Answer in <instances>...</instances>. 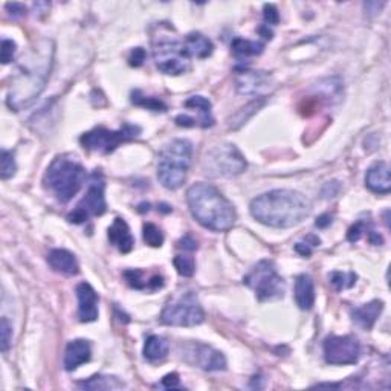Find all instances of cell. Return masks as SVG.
I'll use <instances>...</instances> for the list:
<instances>
[{
	"mask_svg": "<svg viewBox=\"0 0 391 391\" xmlns=\"http://www.w3.org/2000/svg\"><path fill=\"white\" fill-rule=\"evenodd\" d=\"M6 11H8L10 16H12V17L26 16V6L23 3H18V2L6 3Z\"/></svg>",
	"mask_w": 391,
	"mask_h": 391,
	"instance_id": "41",
	"label": "cell"
},
{
	"mask_svg": "<svg viewBox=\"0 0 391 391\" xmlns=\"http://www.w3.org/2000/svg\"><path fill=\"white\" fill-rule=\"evenodd\" d=\"M104 190H105L104 177L97 170L94 171V175L90 176L89 187H88V191H86L84 197L79 201L75 210L68 216V220L71 223L79 225V223L88 222L90 217L103 216L105 213V210H108Z\"/></svg>",
	"mask_w": 391,
	"mask_h": 391,
	"instance_id": "11",
	"label": "cell"
},
{
	"mask_svg": "<svg viewBox=\"0 0 391 391\" xmlns=\"http://www.w3.org/2000/svg\"><path fill=\"white\" fill-rule=\"evenodd\" d=\"M157 387L165 388V390L179 388V387H181V379H179V375L177 373H170L167 376H164L161 383H159Z\"/></svg>",
	"mask_w": 391,
	"mask_h": 391,
	"instance_id": "39",
	"label": "cell"
},
{
	"mask_svg": "<svg viewBox=\"0 0 391 391\" xmlns=\"http://www.w3.org/2000/svg\"><path fill=\"white\" fill-rule=\"evenodd\" d=\"M320 243H321V240L316 236H307L306 238H304V242H300V243L295 244V251L303 257H310L314 248L320 247Z\"/></svg>",
	"mask_w": 391,
	"mask_h": 391,
	"instance_id": "36",
	"label": "cell"
},
{
	"mask_svg": "<svg viewBox=\"0 0 391 391\" xmlns=\"http://www.w3.org/2000/svg\"><path fill=\"white\" fill-rule=\"evenodd\" d=\"M295 301L301 310H310L315 304V284L312 277L301 274L295 278Z\"/></svg>",
	"mask_w": 391,
	"mask_h": 391,
	"instance_id": "19",
	"label": "cell"
},
{
	"mask_svg": "<svg viewBox=\"0 0 391 391\" xmlns=\"http://www.w3.org/2000/svg\"><path fill=\"white\" fill-rule=\"evenodd\" d=\"M366 187L376 194H388L391 190L390 165L387 162H376L366 175Z\"/></svg>",
	"mask_w": 391,
	"mask_h": 391,
	"instance_id": "15",
	"label": "cell"
},
{
	"mask_svg": "<svg viewBox=\"0 0 391 391\" xmlns=\"http://www.w3.org/2000/svg\"><path fill=\"white\" fill-rule=\"evenodd\" d=\"M142 236H144V242L149 244L151 248H161L164 243V234L162 231L159 229L156 225L153 223H145L144 229H142Z\"/></svg>",
	"mask_w": 391,
	"mask_h": 391,
	"instance_id": "32",
	"label": "cell"
},
{
	"mask_svg": "<svg viewBox=\"0 0 391 391\" xmlns=\"http://www.w3.org/2000/svg\"><path fill=\"white\" fill-rule=\"evenodd\" d=\"M356 278L357 277L355 273H338V270H335V273L329 274V280L333 284L336 290L353 288L356 283Z\"/></svg>",
	"mask_w": 391,
	"mask_h": 391,
	"instance_id": "31",
	"label": "cell"
},
{
	"mask_svg": "<svg viewBox=\"0 0 391 391\" xmlns=\"http://www.w3.org/2000/svg\"><path fill=\"white\" fill-rule=\"evenodd\" d=\"M153 58L156 68L167 75H181L190 69V54L185 43L171 37L153 40Z\"/></svg>",
	"mask_w": 391,
	"mask_h": 391,
	"instance_id": "8",
	"label": "cell"
},
{
	"mask_svg": "<svg viewBox=\"0 0 391 391\" xmlns=\"http://www.w3.org/2000/svg\"><path fill=\"white\" fill-rule=\"evenodd\" d=\"M324 357L330 366H353L361 357V346L355 336H329L324 341Z\"/></svg>",
	"mask_w": 391,
	"mask_h": 391,
	"instance_id": "12",
	"label": "cell"
},
{
	"mask_svg": "<svg viewBox=\"0 0 391 391\" xmlns=\"http://www.w3.org/2000/svg\"><path fill=\"white\" fill-rule=\"evenodd\" d=\"M185 108L194 109L199 112V115H201L202 118L203 127H211V125L214 124V118L213 115H211V103L208 98L201 97V95L191 97L190 99L185 101Z\"/></svg>",
	"mask_w": 391,
	"mask_h": 391,
	"instance_id": "26",
	"label": "cell"
},
{
	"mask_svg": "<svg viewBox=\"0 0 391 391\" xmlns=\"http://www.w3.org/2000/svg\"><path fill=\"white\" fill-rule=\"evenodd\" d=\"M184 43H185V48H187L190 57H196V58H207L213 54V49H214L211 40L202 34H199V32L188 34Z\"/></svg>",
	"mask_w": 391,
	"mask_h": 391,
	"instance_id": "24",
	"label": "cell"
},
{
	"mask_svg": "<svg viewBox=\"0 0 391 391\" xmlns=\"http://www.w3.org/2000/svg\"><path fill=\"white\" fill-rule=\"evenodd\" d=\"M382 310H383V303L379 300H373L353 310L352 312L353 321L360 324L362 329L370 330L376 324L377 318L381 316Z\"/></svg>",
	"mask_w": 391,
	"mask_h": 391,
	"instance_id": "21",
	"label": "cell"
},
{
	"mask_svg": "<svg viewBox=\"0 0 391 391\" xmlns=\"http://www.w3.org/2000/svg\"><path fill=\"white\" fill-rule=\"evenodd\" d=\"M54 63V43L42 40L28 51L17 66L12 77L6 104L14 112L28 108L42 94L48 83Z\"/></svg>",
	"mask_w": 391,
	"mask_h": 391,
	"instance_id": "1",
	"label": "cell"
},
{
	"mask_svg": "<svg viewBox=\"0 0 391 391\" xmlns=\"http://www.w3.org/2000/svg\"><path fill=\"white\" fill-rule=\"evenodd\" d=\"M11 341H12V327L6 318H2V321H0V349H2L3 353L8 352Z\"/></svg>",
	"mask_w": 391,
	"mask_h": 391,
	"instance_id": "35",
	"label": "cell"
},
{
	"mask_svg": "<svg viewBox=\"0 0 391 391\" xmlns=\"http://www.w3.org/2000/svg\"><path fill=\"white\" fill-rule=\"evenodd\" d=\"M81 388L86 390H118L123 388L124 383L119 382L116 377H110V376H94L90 379L84 381L81 383H78Z\"/></svg>",
	"mask_w": 391,
	"mask_h": 391,
	"instance_id": "28",
	"label": "cell"
},
{
	"mask_svg": "<svg viewBox=\"0 0 391 391\" xmlns=\"http://www.w3.org/2000/svg\"><path fill=\"white\" fill-rule=\"evenodd\" d=\"M131 103L139 105V108H145L149 110H155V112H165L167 110V105H165L161 99L157 98H151V97H145L142 95L141 90H135L131 94Z\"/></svg>",
	"mask_w": 391,
	"mask_h": 391,
	"instance_id": "29",
	"label": "cell"
},
{
	"mask_svg": "<svg viewBox=\"0 0 391 391\" xmlns=\"http://www.w3.org/2000/svg\"><path fill=\"white\" fill-rule=\"evenodd\" d=\"M86 181V170L75 159L60 156L52 161L43 177L45 187L54 194L60 202H69Z\"/></svg>",
	"mask_w": 391,
	"mask_h": 391,
	"instance_id": "5",
	"label": "cell"
},
{
	"mask_svg": "<svg viewBox=\"0 0 391 391\" xmlns=\"http://www.w3.org/2000/svg\"><path fill=\"white\" fill-rule=\"evenodd\" d=\"M78 318L81 323H94L98 318V294L89 283H79L77 289Z\"/></svg>",
	"mask_w": 391,
	"mask_h": 391,
	"instance_id": "14",
	"label": "cell"
},
{
	"mask_svg": "<svg viewBox=\"0 0 391 391\" xmlns=\"http://www.w3.org/2000/svg\"><path fill=\"white\" fill-rule=\"evenodd\" d=\"M193 144L188 139H173L159 153L157 179L167 190L181 188L187 179Z\"/></svg>",
	"mask_w": 391,
	"mask_h": 391,
	"instance_id": "4",
	"label": "cell"
},
{
	"mask_svg": "<svg viewBox=\"0 0 391 391\" xmlns=\"http://www.w3.org/2000/svg\"><path fill=\"white\" fill-rule=\"evenodd\" d=\"M263 43H258V42H251V40H244L237 37L233 40V43H231V49H233L234 54L237 57H254V55H260L263 52Z\"/></svg>",
	"mask_w": 391,
	"mask_h": 391,
	"instance_id": "27",
	"label": "cell"
},
{
	"mask_svg": "<svg viewBox=\"0 0 391 391\" xmlns=\"http://www.w3.org/2000/svg\"><path fill=\"white\" fill-rule=\"evenodd\" d=\"M109 240L121 254H129L135 247V238L130 233L127 222L116 217L109 228Z\"/></svg>",
	"mask_w": 391,
	"mask_h": 391,
	"instance_id": "17",
	"label": "cell"
},
{
	"mask_svg": "<svg viewBox=\"0 0 391 391\" xmlns=\"http://www.w3.org/2000/svg\"><path fill=\"white\" fill-rule=\"evenodd\" d=\"M187 202L191 214L207 229L222 233L233 228L237 220L234 205L210 184H194L187 191Z\"/></svg>",
	"mask_w": 391,
	"mask_h": 391,
	"instance_id": "3",
	"label": "cell"
},
{
	"mask_svg": "<svg viewBox=\"0 0 391 391\" xmlns=\"http://www.w3.org/2000/svg\"><path fill=\"white\" fill-rule=\"evenodd\" d=\"M268 75L264 72H251L243 69L237 78V90L243 95H254L268 84Z\"/></svg>",
	"mask_w": 391,
	"mask_h": 391,
	"instance_id": "20",
	"label": "cell"
},
{
	"mask_svg": "<svg viewBox=\"0 0 391 391\" xmlns=\"http://www.w3.org/2000/svg\"><path fill=\"white\" fill-rule=\"evenodd\" d=\"M144 62H145V51L142 48H136L130 54V58H129L130 66H135V68H139V66H142Z\"/></svg>",
	"mask_w": 391,
	"mask_h": 391,
	"instance_id": "42",
	"label": "cell"
},
{
	"mask_svg": "<svg viewBox=\"0 0 391 391\" xmlns=\"http://www.w3.org/2000/svg\"><path fill=\"white\" fill-rule=\"evenodd\" d=\"M264 103H266V98H255L253 99V101L248 103L244 108H242L240 110H237V114H234L233 116L229 118V129H233V130H237V129H240L242 125L248 121L249 118H253L258 110H260Z\"/></svg>",
	"mask_w": 391,
	"mask_h": 391,
	"instance_id": "25",
	"label": "cell"
},
{
	"mask_svg": "<svg viewBox=\"0 0 391 391\" xmlns=\"http://www.w3.org/2000/svg\"><path fill=\"white\" fill-rule=\"evenodd\" d=\"M188 356L191 357L188 360L191 364H194L205 372H223V370H227V357L211 346L196 344L191 347Z\"/></svg>",
	"mask_w": 391,
	"mask_h": 391,
	"instance_id": "13",
	"label": "cell"
},
{
	"mask_svg": "<svg viewBox=\"0 0 391 391\" xmlns=\"http://www.w3.org/2000/svg\"><path fill=\"white\" fill-rule=\"evenodd\" d=\"M243 283L253 289L258 301L280 300L286 292V283L277 273L274 263L270 260H262L251 269V273L243 278Z\"/></svg>",
	"mask_w": 391,
	"mask_h": 391,
	"instance_id": "6",
	"label": "cell"
},
{
	"mask_svg": "<svg viewBox=\"0 0 391 391\" xmlns=\"http://www.w3.org/2000/svg\"><path fill=\"white\" fill-rule=\"evenodd\" d=\"M92 357V349L89 341L75 340L71 341L64 352V368L68 372H74L79 366L89 362Z\"/></svg>",
	"mask_w": 391,
	"mask_h": 391,
	"instance_id": "16",
	"label": "cell"
},
{
	"mask_svg": "<svg viewBox=\"0 0 391 391\" xmlns=\"http://www.w3.org/2000/svg\"><path fill=\"white\" fill-rule=\"evenodd\" d=\"M203 173L211 177H234L247 170V159L233 144H220L203 157Z\"/></svg>",
	"mask_w": 391,
	"mask_h": 391,
	"instance_id": "7",
	"label": "cell"
},
{
	"mask_svg": "<svg viewBox=\"0 0 391 391\" xmlns=\"http://www.w3.org/2000/svg\"><path fill=\"white\" fill-rule=\"evenodd\" d=\"M49 266L63 275H77L79 273V266L75 255L68 249H52L48 254Z\"/></svg>",
	"mask_w": 391,
	"mask_h": 391,
	"instance_id": "18",
	"label": "cell"
},
{
	"mask_svg": "<svg viewBox=\"0 0 391 391\" xmlns=\"http://www.w3.org/2000/svg\"><path fill=\"white\" fill-rule=\"evenodd\" d=\"M168 352H170V344L164 336L151 335L145 340L142 353L149 362H157L165 360V357L168 356Z\"/></svg>",
	"mask_w": 391,
	"mask_h": 391,
	"instance_id": "23",
	"label": "cell"
},
{
	"mask_svg": "<svg viewBox=\"0 0 391 391\" xmlns=\"http://www.w3.org/2000/svg\"><path fill=\"white\" fill-rule=\"evenodd\" d=\"M263 16H264V22L268 23V26L277 25L278 22H280V14H278V10L274 5H264Z\"/></svg>",
	"mask_w": 391,
	"mask_h": 391,
	"instance_id": "38",
	"label": "cell"
},
{
	"mask_svg": "<svg viewBox=\"0 0 391 391\" xmlns=\"http://www.w3.org/2000/svg\"><path fill=\"white\" fill-rule=\"evenodd\" d=\"M332 187H333V182L326 184V187H324V190H323V196L324 197H333V196L338 194V191H340V190H332Z\"/></svg>",
	"mask_w": 391,
	"mask_h": 391,
	"instance_id": "44",
	"label": "cell"
},
{
	"mask_svg": "<svg viewBox=\"0 0 391 391\" xmlns=\"http://www.w3.org/2000/svg\"><path fill=\"white\" fill-rule=\"evenodd\" d=\"M17 171V165H16V159L14 155L11 153L8 150H2V155H0V177L6 181L16 175Z\"/></svg>",
	"mask_w": 391,
	"mask_h": 391,
	"instance_id": "30",
	"label": "cell"
},
{
	"mask_svg": "<svg viewBox=\"0 0 391 391\" xmlns=\"http://www.w3.org/2000/svg\"><path fill=\"white\" fill-rule=\"evenodd\" d=\"M144 273L141 269H130L125 270L124 278L127 280L129 286L138 290H157L164 286V278L161 275H151L145 280Z\"/></svg>",
	"mask_w": 391,
	"mask_h": 391,
	"instance_id": "22",
	"label": "cell"
},
{
	"mask_svg": "<svg viewBox=\"0 0 391 391\" xmlns=\"http://www.w3.org/2000/svg\"><path fill=\"white\" fill-rule=\"evenodd\" d=\"M310 202L306 196L294 190H273L251 202V214L270 228H292L310 214Z\"/></svg>",
	"mask_w": 391,
	"mask_h": 391,
	"instance_id": "2",
	"label": "cell"
},
{
	"mask_svg": "<svg viewBox=\"0 0 391 391\" xmlns=\"http://www.w3.org/2000/svg\"><path fill=\"white\" fill-rule=\"evenodd\" d=\"M330 223H332V216L330 214H323V216L318 217L316 222H315L318 228H327Z\"/></svg>",
	"mask_w": 391,
	"mask_h": 391,
	"instance_id": "43",
	"label": "cell"
},
{
	"mask_svg": "<svg viewBox=\"0 0 391 391\" xmlns=\"http://www.w3.org/2000/svg\"><path fill=\"white\" fill-rule=\"evenodd\" d=\"M16 43L12 40H2V63L8 64L14 60L16 55Z\"/></svg>",
	"mask_w": 391,
	"mask_h": 391,
	"instance_id": "37",
	"label": "cell"
},
{
	"mask_svg": "<svg viewBox=\"0 0 391 391\" xmlns=\"http://www.w3.org/2000/svg\"><path fill=\"white\" fill-rule=\"evenodd\" d=\"M177 247L181 248V249H184V251H190V253H193V251L197 249V242H196V238L193 236L187 234L185 237H182L181 240H179Z\"/></svg>",
	"mask_w": 391,
	"mask_h": 391,
	"instance_id": "40",
	"label": "cell"
},
{
	"mask_svg": "<svg viewBox=\"0 0 391 391\" xmlns=\"http://www.w3.org/2000/svg\"><path fill=\"white\" fill-rule=\"evenodd\" d=\"M161 321L165 326L193 327L205 321V312L197 297L193 292H187L165 306Z\"/></svg>",
	"mask_w": 391,
	"mask_h": 391,
	"instance_id": "9",
	"label": "cell"
},
{
	"mask_svg": "<svg viewBox=\"0 0 391 391\" xmlns=\"http://www.w3.org/2000/svg\"><path fill=\"white\" fill-rule=\"evenodd\" d=\"M141 134V129L138 125L124 124L119 130H109L105 127H95L88 134L81 135L79 142L84 149L92 151H99V153H112L118 149L119 144L131 141Z\"/></svg>",
	"mask_w": 391,
	"mask_h": 391,
	"instance_id": "10",
	"label": "cell"
},
{
	"mask_svg": "<svg viewBox=\"0 0 391 391\" xmlns=\"http://www.w3.org/2000/svg\"><path fill=\"white\" fill-rule=\"evenodd\" d=\"M372 231H373V228L370 227L368 223H366L364 220H357L355 225L350 227L349 233H347V240L352 242V243H356V242H360V238L366 233H367V236H370Z\"/></svg>",
	"mask_w": 391,
	"mask_h": 391,
	"instance_id": "34",
	"label": "cell"
},
{
	"mask_svg": "<svg viewBox=\"0 0 391 391\" xmlns=\"http://www.w3.org/2000/svg\"><path fill=\"white\" fill-rule=\"evenodd\" d=\"M175 268L182 277H193L196 270V262L194 258L187 254H179L173 260Z\"/></svg>",
	"mask_w": 391,
	"mask_h": 391,
	"instance_id": "33",
	"label": "cell"
}]
</instances>
